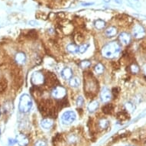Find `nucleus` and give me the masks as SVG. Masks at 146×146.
Instances as JSON below:
<instances>
[{
	"instance_id": "f257e3e1",
	"label": "nucleus",
	"mask_w": 146,
	"mask_h": 146,
	"mask_svg": "<svg viewBox=\"0 0 146 146\" xmlns=\"http://www.w3.org/2000/svg\"><path fill=\"white\" fill-rule=\"evenodd\" d=\"M121 47L117 42L113 41L106 44L102 49V54L106 58H113L119 54Z\"/></svg>"
},
{
	"instance_id": "f03ea898",
	"label": "nucleus",
	"mask_w": 146,
	"mask_h": 146,
	"mask_svg": "<svg viewBox=\"0 0 146 146\" xmlns=\"http://www.w3.org/2000/svg\"><path fill=\"white\" fill-rule=\"evenodd\" d=\"M32 100L31 98L28 95V94H23L21 97H20L19 100V108L20 112L23 113H29V111L31 110V107H32Z\"/></svg>"
},
{
	"instance_id": "7ed1b4c3",
	"label": "nucleus",
	"mask_w": 146,
	"mask_h": 146,
	"mask_svg": "<svg viewBox=\"0 0 146 146\" xmlns=\"http://www.w3.org/2000/svg\"><path fill=\"white\" fill-rule=\"evenodd\" d=\"M77 118L76 113L73 111H66L63 113L62 116H61V120L64 124L69 125L71 124L74 122L75 119Z\"/></svg>"
},
{
	"instance_id": "20e7f679",
	"label": "nucleus",
	"mask_w": 146,
	"mask_h": 146,
	"mask_svg": "<svg viewBox=\"0 0 146 146\" xmlns=\"http://www.w3.org/2000/svg\"><path fill=\"white\" fill-rule=\"evenodd\" d=\"M51 95H52L54 98L60 100V99L64 98L65 96H66L67 91H66L64 87H63V86H56V87L53 89L52 92H51Z\"/></svg>"
},
{
	"instance_id": "39448f33",
	"label": "nucleus",
	"mask_w": 146,
	"mask_h": 146,
	"mask_svg": "<svg viewBox=\"0 0 146 146\" xmlns=\"http://www.w3.org/2000/svg\"><path fill=\"white\" fill-rule=\"evenodd\" d=\"M31 83L35 86H41L44 83V77L41 72H35L31 76Z\"/></svg>"
},
{
	"instance_id": "423d86ee",
	"label": "nucleus",
	"mask_w": 146,
	"mask_h": 146,
	"mask_svg": "<svg viewBox=\"0 0 146 146\" xmlns=\"http://www.w3.org/2000/svg\"><path fill=\"white\" fill-rule=\"evenodd\" d=\"M132 34H133V35H134L135 38L140 39L145 37V29L141 25H136L134 27V29H133Z\"/></svg>"
},
{
	"instance_id": "0eeeda50",
	"label": "nucleus",
	"mask_w": 146,
	"mask_h": 146,
	"mask_svg": "<svg viewBox=\"0 0 146 146\" xmlns=\"http://www.w3.org/2000/svg\"><path fill=\"white\" fill-rule=\"evenodd\" d=\"M101 101L103 103H107L111 100V93L106 87H103L100 94Z\"/></svg>"
},
{
	"instance_id": "6e6552de",
	"label": "nucleus",
	"mask_w": 146,
	"mask_h": 146,
	"mask_svg": "<svg viewBox=\"0 0 146 146\" xmlns=\"http://www.w3.org/2000/svg\"><path fill=\"white\" fill-rule=\"evenodd\" d=\"M15 141L19 146H27L29 145V139L25 135L19 134L17 135Z\"/></svg>"
},
{
	"instance_id": "1a4fd4ad",
	"label": "nucleus",
	"mask_w": 146,
	"mask_h": 146,
	"mask_svg": "<svg viewBox=\"0 0 146 146\" xmlns=\"http://www.w3.org/2000/svg\"><path fill=\"white\" fill-rule=\"evenodd\" d=\"M119 39L120 42L125 44V45L129 44L130 43V41H131V37L126 32H122L119 35Z\"/></svg>"
},
{
	"instance_id": "9d476101",
	"label": "nucleus",
	"mask_w": 146,
	"mask_h": 146,
	"mask_svg": "<svg viewBox=\"0 0 146 146\" xmlns=\"http://www.w3.org/2000/svg\"><path fill=\"white\" fill-rule=\"evenodd\" d=\"M15 60L19 64H23L26 60V55L23 52L17 53L15 57Z\"/></svg>"
},
{
	"instance_id": "9b49d317",
	"label": "nucleus",
	"mask_w": 146,
	"mask_h": 146,
	"mask_svg": "<svg viewBox=\"0 0 146 146\" xmlns=\"http://www.w3.org/2000/svg\"><path fill=\"white\" fill-rule=\"evenodd\" d=\"M53 120L50 119H44L41 120V125L42 128H44V129H50V128L53 126Z\"/></svg>"
},
{
	"instance_id": "f8f14e48",
	"label": "nucleus",
	"mask_w": 146,
	"mask_h": 146,
	"mask_svg": "<svg viewBox=\"0 0 146 146\" xmlns=\"http://www.w3.org/2000/svg\"><path fill=\"white\" fill-rule=\"evenodd\" d=\"M72 75H73V72L70 67H65L61 72V76L65 80H70L72 77Z\"/></svg>"
},
{
	"instance_id": "ddd939ff",
	"label": "nucleus",
	"mask_w": 146,
	"mask_h": 146,
	"mask_svg": "<svg viewBox=\"0 0 146 146\" xmlns=\"http://www.w3.org/2000/svg\"><path fill=\"white\" fill-rule=\"evenodd\" d=\"M70 86L74 88H77L80 85V80L78 77H71L69 80Z\"/></svg>"
},
{
	"instance_id": "4468645a",
	"label": "nucleus",
	"mask_w": 146,
	"mask_h": 146,
	"mask_svg": "<svg viewBox=\"0 0 146 146\" xmlns=\"http://www.w3.org/2000/svg\"><path fill=\"white\" fill-rule=\"evenodd\" d=\"M116 34H117V30L115 27H110L106 30V35L110 38L114 37Z\"/></svg>"
},
{
	"instance_id": "2eb2a0df",
	"label": "nucleus",
	"mask_w": 146,
	"mask_h": 146,
	"mask_svg": "<svg viewBox=\"0 0 146 146\" xmlns=\"http://www.w3.org/2000/svg\"><path fill=\"white\" fill-rule=\"evenodd\" d=\"M99 107V103L98 101L94 100L90 103V104L88 105V110L90 112V113H93L94 111H96L97 110V108Z\"/></svg>"
},
{
	"instance_id": "dca6fc26",
	"label": "nucleus",
	"mask_w": 146,
	"mask_h": 146,
	"mask_svg": "<svg viewBox=\"0 0 146 146\" xmlns=\"http://www.w3.org/2000/svg\"><path fill=\"white\" fill-rule=\"evenodd\" d=\"M78 49H79V48H78L76 44H68L67 47V50H68L70 53H71V54H75V53H77V51H78Z\"/></svg>"
},
{
	"instance_id": "f3484780",
	"label": "nucleus",
	"mask_w": 146,
	"mask_h": 146,
	"mask_svg": "<svg viewBox=\"0 0 146 146\" xmlns=\"http://www.w3.org/2000/svg\"><path fill=\"white\" fill-rule=\"evenodd\" d=\"M94 25H95L96 29L101 30V29H103L106 27V22L103 20L98 19L94 22Z\"/></svg>"
},
{
	"instance_id": "a211bd4d",
	"label": "nucleus",
	"mask_w": 146,
	"mask_h": 146,
	"mask_svg": "<svg viewBox=\"0 0 146 146\" xmlns=\"http://www.w3.org/2000/svg\"><path fill=\"white\" fill-rule=\"evenodd\" d=\"M8 82L5 78L0 79V93H3L7 87Z\"/></svg>"
},
{
	"instance_id": "6ab92c4d",
	"label": "nucleus",
	"mask_w": 146,
	"mask_h": 146,
	"mask_svg": "<svg viewBox=\"0 0 146 146\" xmlns=\"http://www.w3.org/2000/svg\"><path fill=\"white\" fill-rule=\"evenodd\" d=\"M127 2L129 3L132 7L135 8V9H139L141 7V3H139V0H127Z\"/></svg>"
},
{
	"instance_id": "aec40b11",
	"label": "nucleus",
	"mask_w": 146,
	"mask_h": 146,
	"mask_svg": "<svg viewBox=\"0 0 146 146\" xmlns=\"http://www.w3.org/2000/svg\"><path fill=\"white\" fill-rule=\"evenodd\" d=\"M99 126L102 129H106V128L109 126V122H108V120H106V119H102L99 122Z\"/></svg>"
},
{
	"instance_id": "412c9836",
	"label": "nucleus",
	"mask_w": 146,
	"mask_h": 146,
	"mask_svg": "<svg viewBox=\"0 0 146 146\" xmlns=\"http://www.w3.org/2000/svg\"><path fill=\"white\" fill-rule=\"evenodd\" d=\"M94 70H95V71H96V74H102V73L104 71V66H103L102 64H97L95 66V67H94Z\"/></svg>"
},
{
	"instance_id": "4be33fe9",
	"label": "nucleus",
	"mask_w": 146,
	"mask_h": 146,
	"mask_svg": "<svg viewBox=\"0 0 146 146\" xmlns=\"http://www.w3.org/2000/svg\"><path fill=\"white\" fill-rule=\"evenodd\" d=\"M113 110V106L111 105V104H106L103 107V111L106 114H109V113H110L112 112V110Z\"/></svg>"
},
{
	"instance_id": "5701e85b",
	"label": "nucleus",
	"mask_w": 146,
	"mask_h": 146,
	"mask_svg": "<svg viewBox=\"0 0 146 146\" xmlns=\"http://www.w3.org/2000/svg\"><path fill=\"white\" fill-rule=\"evenodd\" d=\"M125 107L129 113H132L135 110V106L132 103H126L125 104Z\"/></svg>"
},
{
	"instance_id": "b1692460",
	"label": "nucleus",
	"mask_w": 146,
	"mask_h": 146,
	"mask_svg": "<svg viewBox=\"0 0 146 146\" xmlns=\"http://www.w3.org/2000/svg\"><path fill=\"white\" fill-rule=\"evenodd\" d=\"M89 48V44H84L79 47V49H78V51H79L80 54H84L86 51V50L88 49Z\"/></svg>"
},
{
	"instance_id": "393cba45",
	"label": "nucleus",
	"mask_w": 146,
	"mask_h": 146,
	"mask_svg": "<svg viewBox=\"0 0 146 146\" xmlns=\"http://www.w3.org/2000/svg\"><path fill=\"white\" fill-rule=\"evenodd\" d=\"M130 69H131V71L133 74H138L139 71V67L138 65L136 64H132L131 65V67H130Z\"/></svg>"
},
{
	"instance_id": "a878e982",
	"label": "nucleus",
	"mask_w": 146,
	"mask_h": 146,
	"mask_svg": "<svg viewBox=\"0 0 146 146\" xmlns=\"http://www.w3.org/2000/svg\"><path fill=\"white\" fill-rule=\"evenodd\" d=\"M90 62L89 60H83V61H81V63H80V67H81L82 68H86V67H90Z\"/></svg>"
},
{
	"instance_id": "bb28decb",
	"label": "nucleus",
	"mask_w": 146,
	"mask_h": 146,
	"mask_svg": "<svg viewBox=\"0 0 146 146\" xmlns=\"http://www.w3.org/2000/svg\"><path fill=\"white\" fill-rule=\"evenodd\" d=\"M84 98L82 97V96H78V98L77 99V105L78 106H81L83 104H84Z\"/></svg>"
},
{
	"instance_id": "cd10ccee",
	"label": "nucleus",
	"mask_w": 146,
	"mask_h": 146,
	"mask_svg": "<svg viewBox=\"0 0 146 146\" xmlns=\"http://www.w3.org/2000/svg\"><path fill=\"white\" fill-rule=\"evenodd\" d=\"M35 146H47V143L44 141L42 140H39L35 144Z\"/></svg>"
},
{
	"instance_id": "c85d7f7f",
	"label": "nucleus",
	"mask_w": 146,
	"mask_h": 146,
	"mask_svg": "<svg viewBox=\"0 0 146 146\" xmlns=\"http://www.w3.org/2000/svg\"><path fill=\"white\" fill-rule=\"evenodd\" d=\"M115 2L118 4H121L122 3V0H115Z\"/></svg>"
},
{
	"instance_id": "c756f323",
	"label": "nucleus",
	"mask_w": 146,
	"mask_h": 146,
	"mask_svg": "<svg viewBox=\"0 0 146 146\" xmlns=\"http://www.w3.org/2000/svg\"><path fill=\"white\" fill-rule=\"evenodd\" d=\"M82 5H93V3H83Z\"/></svg>"
},
{
	"instance_id": "7c9ffc66",
	"label": "nucleus",
	"mask_w": 146,
	"mask_h": 146,
	"mask_svg": "<svg viewBox=\"0 0 146 146\" xmlns=\"http://www.w3.org/2000/svg\"><path fill=\"white\" fill-rule=\"evenodd\" d=\"M103 1H104L105 3H110V0H103Z\"/></svg>"
},
{
	"instance_id": "2f4dec72",
	"label": "nucleus",
	"mask_w": 146,
	"mask_h": 146,
	"mask_svg": "<svg viewBox=\"0 0 146 146\" xmlns=\"http://www.w3.org/2000/svg\"><path fill=\"white\" fill-rule=\"evenodd\" d=\"M144 70H145V72L146 73V64L144 66Z\"/></svg>"
}]
</instances>
